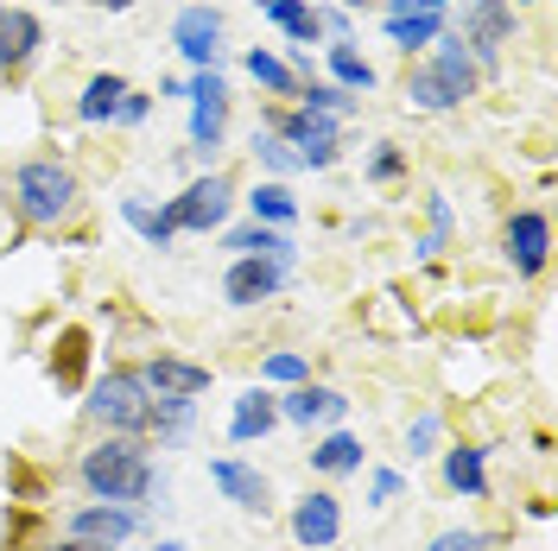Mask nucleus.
Masks as SVG:
<instances>
[{
	"label": "nucleus",
	"mask_w": 558,
	"mask_h": 551,
	"mask_svg": "<svg viewBox=\"0 0 558 551\" xmlns=\"http://www.w3.org/2000/svg\"><path fill=\"white\" fill-rule=\"evenodd\" d=\"M432 45H445V51H438V70H432V76H438V83L451 89L457 102H463V96L476 89V64H470V51H463V38H432Z\"/></svg>",
	"instance_id": "18"
},
{
	"label": "nucleus",
	"mask_w": 558,
	"mask_h": 551,
	"mask_svg": "<svg viewBox=\"0 0 558 551\" xmlns=\"http://www.w3.org/2000/svg\"><path fill=\"white\" fill-rule=\"evenodd\" d=\"M312 469H324V476H355V469H362V438L330 431V438L312 450Z\"/></svg>",
	"instance_id": "20"
},
{
	"label": "nucleus",
	"mask_w": 558,
	"mask_h": 551,
	"mask_svg": "<svg viewBox=\"0 0 558 551\" xmlns=\"http://www.w3.org/2000/svg\"><path fill=\"white\" fill-rule=\"evenodd\" d=\"M222 247H235V260H274V267H286L292 273V242L279 235V229H267V222H254V229H235V235H222Z\"/></svg>",
	"instance_id": "15"
},
{
	"label": "nucleus",
	"mask_w": 558,
	"mask_h": 551,
	"mask_svg": "<svg viewBox=\"0 0 558 551\" xmlns=\"http://www.w3.org/2000/svg\"><path fill=\"white\" fill-rule=\"evenodd\" d=\"M140 387H146L153 400H197L209 387V368L204 362H184V355H153V362L140 368Z\"/></svg>",
	"instance_id": "7"
},
{
	"label": "nucleus",
	"mask_w": 558,
	"mask_h": 551,
	"mask_svg": "<svg viewBox=\"0 0 558 551\" xmlns=\"http://www.w3.org/2000/svg\"><path fill=\"white\" fill-rule=\"evenodd\" d=\"M216 38H222V13H216V7H184V13L172 20V45L191 58V64H204V70L216 64V51H222Z\"/></svg>",
	"instance_id": "11"
},
{
	"label": "nucleus",
	"mask_w": 558,
	"mask_h": 551,
	"mask_svg": "<svg viewBox=\"0 0 558 551\" xmlns=\"http://www.w3.org/2000/svg\"><path fill=\"white\" fill-rule=\"evenodd\" d=\"M51 551H96V546H76V539H70V546H51Z\"/></svg>",
	"instance_id": "39"
},
{
	"label": "nucleus",
	"mask_w": 558,
	"mask_h": 551,
	"mask_svg": "<svg viewBox=\"0 0 558 551\" xmlns=\"http://www.w3.org/2000/svg\"><path fill=\"white\" fill-rule=\"evenodd\" d=\"M387 38L407 45V51L413 45H432V38H445V13H393L387 20Z\"/></svg>",
	"instance_id": "23"
},
{
	"label": "nucleus",
	"mask_w": 558,
	"mask_h": 551,
	"mask_svg": "<svg viewBox=\"0 0 558 551\" xmlns=\"http://www.w3.org/2000/svg\"><path fill=\"white\" fill-rule=\"evenodd\" d=\"M38 51V20L33 13H7V26H0V64H26Z\"/></svg>",
	"instance_id": "21"
},
{
	"label": "nucleus",
	"mask_w": 558,
	"mask_h": 551,
	"mask_svg": "<svg viewBox=\"0 0 558 551\" xmlns=\"http://www.w3.org/2000/svg\"><path fill=\"white\" fill-rule=\"evenodd\" d=\"M343 7H362V0H343Z\"/></svg>",
	"instance_id": "42"
},
{
	"label": "nucleus",
	"mask_w": 558,
	"mask_h": 551,
	"mask_svg": "<svg viewBox=\"0 0 558 551\" xmlns=\"http://www.w3.org/2000/svg\"><path fill=\"white\" fill-rule=\"evenodd\" d=\"M546 254H553V222L539 209H514L508 216V260H514V273L533 279L546 267Z\"/></svg>",
	"instance_id": "10"
},
{
	"label": "nucleus",
	"mask_w": 558,
	"mask_h": 551,
	"mask_svg": "<svg viewBox=\"0 0 558 551\" xmlns=\"http://www.w3.org/2000/svg\"><path fill=\"white\" fill-rule=\"evenodd\" d=\"M247 76H254V83H267L274 96H292V70L279 64V58H267V51H247Z\"/></svg>",
	"instance_id": "28"
},
{
	"label": "nucleus",
	"mask_w": 558,
	"mask_h": 551,
	"mask_svg": "<svg viewBox=\"0 0 558 551\" xmlns=\"http://www.w3.org/2000/svg\"><path fill=\"white\" fill-rule=\"evenodd\" d=\"M209 482L222 488L242 514H267V507H274V501H267V476L247 469V463H235V456H216V463H209Z\"/></svg>",
	"instance_id": "13"
},
{
	"label": "nucleus",
	"mask_w": 558,
	"mask_h": 551,
	"mask_svg": "<svg viewBox=\"0 0 558 551\" xmlns=\"http://www.w3.org/2000/svg\"><path fill=\"white\" fill-rule=\"evenodd\" d=\"M254 152H260V159H267L274 172H299V159L286 152V139H279V134H260V139H254Z\"/></svg>",
	"instance_id": "33"
},
{
	"label": "nucleus",
	"mask_w": 558,
	"mask_h": 551,
	"mask_svg": "<svg viewBox=\"0 0 558 551\" xmlns=\"http://www.w3.org/2000/svg\"><path fill=\"white\" fill-rule=\"evenodd\" d=\"M279 285H286V267H274V260H235L222 273V298L229 305H260V298H274Z\"/></svg>",
	"instance_id": "14"
},
{
	"label": "nucleus",
	"mask_w": 558,
	"mask_h": 551,
	"mask_svg": "<svg viewBox=\"0 0 558 551\" xmlns=\"http://www.w3.org/2000/svg\"><path fill=\"white\" fill-rule=\"evenodd\" d=\"M279 418H292V425H343L349 418V400L337 387H292L286 400H279Z\"/></svg>",
	"instance_id": "12"
},
{
	"label": "nucleus",
	"mask_w": 558,
	"mask_h": 551,
	"mask_svg": "<svg viewBox=\"0 0 558 551\" xmlns=\"http://www.w3.org/2000/svg\"><path fill=\"white\" fill-rule=\"evenodd\" d=\"M305 108L337 121V114H349V96H343V89H330V83H312V89H305Z\"/></svg>",
	"instance_id": "30"
},
{
	"label": "nucleus",
	"mask_w": 558,
	"mask_h": 551,
	"mask_svg": "<svg viewBox=\"0 0 558 551\" xmlns=\"http://www.w3.org/2000/svg\"><path fill=\"white\" fill-rule=\"evenodd\" d=\"M260 375L267 380H286V387H305V355H292V348H279L260 362Z\"/></svg>",
	"instance_id": "29"
},
{
	"label": "nucleus",
	"mask_w": 558,
	"mask_h": 551,
	"mask_svg": "<svg viewBox=\"0 0 558 551\" xmlns=\"http://www.w3.org/2000/svg\"><path fill=\"white\" fill-rule=\"evenodd\" d=\"M279 139L299 146V152H292L299 166H330V159H337V121H330V114H312V108L286 114V121H279Z\"/></svg>",
	"instance_id": "8"
},
{
	"label": "nucleus",
	"mask_w": 558,
	"mask_h": 551,
	"mask_svg": "<svg viewBox=\"0 0 558 551\" xmlns=\"http://www.w3.org/2000/svg\"><path fill=\"white\" fill-rule=\"evenodd\" d=\"M393 494H400V469H381V476H375V507H387Z\"/></svg>",
	"instance_id": "37"
},
{
	"label": "nucleus",
	"mask_w": 558,
	"mask_h": 551,
	"mask_svg": "<svg viewBox=\"0 0 558 551\" xmlns=\"http://www.w3.org/2000/svg\"><path fill=\"white\" fill-rule=\"evenodd\" d=\"M229 204H235L229 177L209 172V177H197V184H191V191H184L172 209H166V222H172V235H178V229H191V235H209V229H222V222H229Z\"/></svg>",
	"instance_id": "4"
},
{
	"label": "nucleus",
	"mask_w": 558,
	"mask_h": 551,
	"mask_svg": "<svg viewBox=\"0 0 558 551\" xmlns=\"http://www.w3.org/2000/svg\"><path fill=\"white\" fill-rule=\"evenodd\" d=\"M254 7H267V0H254Z\"/></svg>",
	"instance_id": "43"
},
{
	"label": "nucleus",
	"mask_w": 558,
	"mask_h": 551,
	"mask_svg": "<svg viewBox=\"0 0 558 551\" xmlns=\"http://www.w3.org/2000/svg\"><path fill=\"white\" fill-rule=\"evenodd\" d=\"M292 539H299V546H312V551L337 546V539H343V501H337L330 488L305 494V501L292 507Z\"/></svg>",
	"instance_id": "9"
},
{
	"label": "nucleus",
	"mask_w": 558,
	"mask_h": 551,
	"mask_svg": "<svg viewBox=\"0 0 558 551\" xmlns=\"http://www.w3.org/2000/svg\"><path fill=\"white\" fill-rule=\"evenodd\" d=\"M83 488L96 494V501H114V507H128V501H146L153 494V463H146V450L134 438H108L83 456Z\"/></svg>",
	"instance_id": "1"
},
{
	"label": "nucleus",
	"mask_w": 558,
	"mask_h": 551,
	"mask_svg": "<svg viewBox=\"0 0 558 551\" xmlns=\"http://www.w3.org/2000/svg\"><path fill=\"white\" fill-rule=\"evenodd\" d=\"M146 96H134V89H128V96H121V108H114V114H121V121H146Z\"/></svg>",
	"instance_id": "38"
},
{
	"label": "nucleus",
	"mask_w": 558,
	"mask_h": 551,
	"mask_svg": "<svg viewBox=\"0 0 558 551\" xmlns=\"http://www.w3.org/2000/svg\"><path fill=\"white\" fill-rule=\"evenodd\" d=\"M488 539L483 532H438V539H432V551H483Z\"/></svg>",
	"instance_id": "36"
},
{
	"label": "nucleus",
	"mask_w": 558,
	"mask_h": 551,
	"mask_svg": "<svg viewBox=\"0 0 558 551\" xmlns=\"http://www.w3.org/2000/svg\"><path fill=\"white\" fill-rule=\"evenodd\" d=\"M445 482L457 488V494H470V501H476V494H488V469H483V450H445Z\"/></svg>",
	"instance_id": "19"
},
{
	"label": "nucleus",
	"mask_w": 558,
	"mask_h": 551,
	"mask_svg": "<svg viewBox=\"0 0 558 551\" xmlns=\"http://www.w3.org/2000/svg\"><path fill=\"white\" fill-rule=\"evenodd\" d=\"M413 102H418V108H451L457 96L438 83V76H432V70H425V76H413Z\"/></svg>",
	"instance_id": "32"
},
{
	"label": "nucleus",
	"mask_w": 558,
	"mask_h": 551,
	"mask_svg": "<svg viewBox=\"0 0 558 551\" xmlns=\"http://www.w3.org/2000/svg\"><path fill=\"white\" fill-rule=\"evenodd\" d=\"M102 7H128V0H102Z\"/></svg>",
	"instance_id": "40"
},
{
	"label": "nucleus",
	"mask_w": 558,
	"mask_h": 551,
	"mask_svg": "<svg viewBox=\"0 0 558 551\" xmlns=\"http://www.w3.org/2000/svg\"><path fill=\"white\" fill-rule=\"evenodd\" d=\"M330 70H337V83H343V89H375V64H368V58H355L349 45H330Z\"/></svg>",
	"instance_id": "26"
},
{
	"label": "nucleus",
	"mask_w": 558,
	"mask_h": 551,
	"mask_svg": "<svg viewBox=\"0 0 558 551\" xmlns=\"http://www.w3.org/2000/svg\"><path fill=\"white\" fill-rule=\"evenodd\" d=\"M13 204L26 222H58L70 204H76V177L58 166V159H33L13 172Z\"/></svg>",
	"instance_id": "2"
},
{
	"label": "nucleus",
	"mask_w": 558,
	"mask_h": 551,
	"mask_svg": "<svg viewBox=\"0 0 558 551\" xmlns=\"http://www.w3.org/2000/svg\"><path fill=\"white\" fill-rule=\"evenodd\" d=\"M400 166H407V159H400L393 146H381V152L368 159V177H375V184H387V177H400Z\"/></svg>",
	"instance_id": "35"
},
{
	"label": "nucleus",
	"mask_w": 558,
	"mask_h": 551,
	"mask_svg": "<svg viewBox=\"0 0 558 551\" xmlns=\"http://www.w3.org/2000/svg\"><path fill=\"white\" fill-rule=\"evenodd\" d=\"M121 216H128L140 235H146V247H166V242H172V222H166V209L153 216V209L140 204V197H128V204H121Z\"/></svg>",
	"instance_id": "27"
},
{
	"label": "nucleus",
	"mask_w": 558,
	"mask_h": 551,
	"mask_svg": "<svg viewBox=\"0 0 558 551\" xmlns=\"http://www.w3.org/2000/svg\"><path fill=\"white\" fill-rule=\"evenodd\" d=\"M274 425H279V406L267 400V393H260V387H247L242 400H235V418H229V438H235V444H254V438H267Z\"/></svg>",
	"instance_id": "16"
},
{
	"label": "nucleus",
	"mask_w": 558,
	"mask_h": 551,
	"mask_svg": "<svg viewBox=\"0 0 558 551\" xmlns=\"http://www.w3.org/2000/svg\"><path fill=\"white\" fill-rule=\"evenodd\" d=\"M89 418L121 431V438H134V431L153 425V393L140 387V375H102L89 387Z\"/></svg>",
	"instance_id": "3"
},
{
	"label": "nucleus",
	"mask_w": 558,
	"mask_h": 551,
	"mask_svg": "<svg viewBox=\"0 0 558 551\" xmlns=\"http://www.w3.org/2000/svg\"><path fill=\"white\" fill-rule=\"evenodd\" d=\"M121 96H128V83H121V76H89V89H83L76 114H83V121H114Z\"/></svg>",
	"instance_id": "24"
},
{
	"label": "nucleus",
	"mask_w": 558,
	"mask_h": 551,
	"mask_svg": "<svg viewBox=\"0 0 558 551\" xmlns=\"http://www.w3.org/2000/svg\"><path fill=\"white\" fill-rule=\"evenodd\" d=\"M508 26H514V20H508V7L476 0V7H470V38H463V45H476L483 58H495V51H501V38H508Z\"/></svg>",
	"instance_id": "17"
},
{
	"label": "nucleus",
	"mask_w": 558,
	"mask_h": 551,
	"mask_svg": "<svg viewBox=\"0 0 558 551\" xmlns=\"http://www.w3.org/2000/svg\"><path fill=\"white\" fill-rule=\"evenodd\" d=\"M134 526H140L134 507L102 501V507H76V514H70V539H76V546H96V551H114V546L134 539Z\"/></svg>",
	"instance_id": "6"
},
{
	"label": "nucleus",
	"mask_w": 558,
	"mask_h": 551,
	"mask_svg": "<svg viewBox=\"0 0 558 551\" xmlns=\"http://www.w3.org/2000/svg\"><path fill=\"white\" fill-rule=\"evenodd\" d=\"M191 146L216 159V146H222V114H229V89H222V76L216 70H197V83H191Z\"/></svg>",
	"instance_id": "5"
},
{
	"label": "nucleus",
	"mask_w": 558,
	"mask_h": 551,
	"mask_svg": "<svg viewBox=\"0 0 558 551\" xmlns=\"http://www.w3.org/2000/svg\"><path fill=\"white\" fill-rule=\"evenodd\" d=\"M0 26H7V7H0Z\"/></svg>",
	"instance_id": "41"
},
{
	"label": "nucleus",
	"mask_w": 558,
	"mask_h": 551,
	"mask_svg": "<svg viewBox=\"0 0 558 551\" xmlns=\"http://www.w3.org/2000/svg\"><path fill=\"white\" fill-rule=\"evenodd\" d=\"M445 235H451V204H445V197H432V235H425V242H418V254H425V260H432V254H438V247H445Z\"/></svg>",
	"instance_id": "31"
},
{
	"label": "nucleus",
	"mask_w": 558,
	"mask_h": 551,
	"mask_svg": "<svg viewBox=\"0 0 558 551\" xmlns=\"http://www.w3.org/2000/svg\"><path fill=\"white\" fill-rule=\"evenodd\" d=\"M432 444H438V413L413 418V431H407V450H413V456H425Z\"/></svg>",
	"instance_id": "34"
},
{
	"label": "nucleus",
	"mask_w": 558,
	"mask_h": 551,
	"mask_svg": "<svg viewBox=\"0 0 558 551\" xmlns=\"http://www.w3.org/2000/svg\"><path fill=\"white\" fill-rule=\"evenodd\" d=\"M247 209H254V222H292V216H299V204H292L286 184H260V191L247 197Z\"/></svg>",
	"instance_id": "25"
},
{
	"label": "nucleus",
	"mask_w": 558,
	"mask_h": 551,
	"mask_svg": "<svg viewBox=\"0 0 558 551\" xmlns=\"http://www.w3.org/2000/svg\"><path fill=\"white\" fill-rule=\"evenodd\" d=\"M260 13L274 20L279 33H292V38H299V45H312V38L324 33V20H317V13H312V7H305V0H267Z\"/></svg>",
	"instance_id": "22"
}]
</instances>
